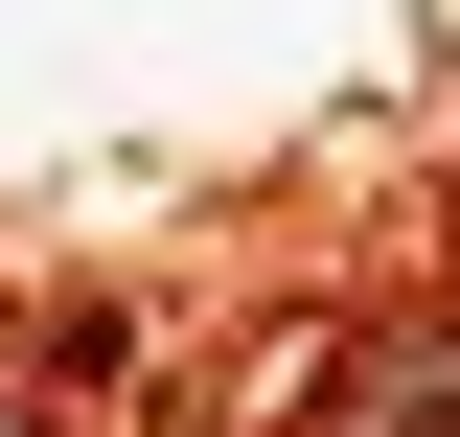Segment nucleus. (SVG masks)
<instances>
[{"label": "nucleus", "mask_w": 460, "mask_h": 437, "mask_svg": "<svg viewBox=\"0 0 460 437\" xmlns=\"http://www.w3.org/2000/svg\"><path fill=\"white\" fill-rule=\"evenodd\" d=\"M345 437H460V299L392 345H345Z\"/></svg>", "instance_id": "obj_1"}]
</instances>
